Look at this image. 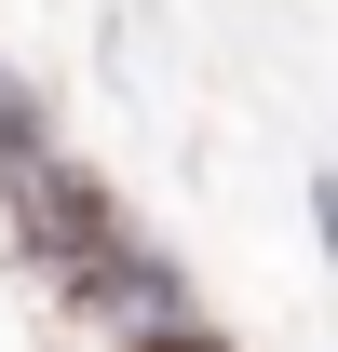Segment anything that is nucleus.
<instances>
[{"label":"nucleus","instance_id":"f03ea898","mask_svg":"<svg viewBox=\"0 0 338 352\" xmlns=\"http://www.w3.org/2000/svg\"><path fill=\"white\" fill-rule=\"evenodd\" d=\"M54 163H68V149H54V122H41V95L14 82V54H0V217H14V204H27V190H41Z\"/></svg>","mask_w":338,"mask_h":352},{"label":"nucleus","instance_id":"7ed1b4c3","mask_svg":"<svg viewBox=\"0 0 338 352\" xmlns=\"http://www.w3.org/2000/svg\"><path fill=\"white\" fill-rule=\"evenodd\" d=\"M311 244H325V271H338V176H311Z\"/></svg>","mask_w":338,"mask_h":352},{"label":"nucleus","instance_id":"f257e3e1","mask_svg":"<svg viewBox=\"0 0 338 352\" xmlns=\"http://www.w3.org/2000/svg\"><path fill=\"white\" fill-rule=\"evenodd\" d=\"M41 298H54V352H216L190 271H176L149 230H122V244L41 271Z\"/></svg>","mask_w":338,"mask_h":352}]
</instances>
